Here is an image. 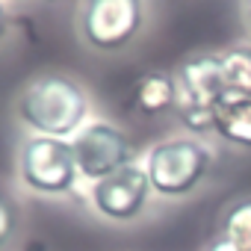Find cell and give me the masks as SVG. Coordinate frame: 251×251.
<instances>
[{"label":"cell","mask_w":251,"mask_h":251,"mask_svg":"<svg viewBox=\"0 0 251 251\" xmlns=\"http://www.w3.org/2000/svg\"><path fill=\"white\" fill-rule=\"evenodd\" d=\"M3 33H6V12L0 6V39H3Z\"/></svg>","instance_id":"obj_14"},{"label":"cell","mask_w":251,"mask_h":251,"mask_svg":"<svg viewBox=\"0 0 251 251\" xmlns=\"http://www.w3.org/2000/svg\"><path fill=\"white\" fill-rule=\"evenodd\" d=\"M21 118L42 136L62 139L86 118V95L68 77H42L24 92Z\"/></svg>","instance_id":"obj_2"},{"label":"cell","mask_w":251,"mask_h":251,"mask_svg":"<svg viewBox=\"0 0 251 251\" xmlns=\"http://www.w3.org/2000/svg\"><path fill=\"white\" fill-rule=\"evenodd\" d=\"M175 103H177V86H175L172 74L154 71V74H145L139 80V86H136V106H139V112L160 115V112H169Z\"/></svg>","instance_id":"obj_9"},{"label":"cell","mask_w":251,"mask_h":251,"mask_svg":"<svg viewBox=\"0 0 251 251\" xmlns=\"http://www.w3.org/2000/svg\"><path fill=\"white\" fill-rule=\"evenodd\" d=\"M142 24L139 0H89L83 9V36L100 50L127 45Z\"/></svg>","instance_id":"obj_6"},{"label":"cell","mask_w":251,"mask_h":251,"mask_svg":"<svg viewBox=\"0 0 251 251\" xmlns=\"http://www.w3.org/2000/svg\"><path fill=\"white\" fill-rule=\"evenodd\" d=\"M21 175H24L27 186L36 192H45V195L68 192L74 186V177L80 175L74 148L53 136H36L24 145Z\"/></svg>","instance_id":"obj_4"},{"label":"cell","mask_w":251,"mask_h":251,"mask_svg":"<svg viewBox=\"0 0 251 251\" xmlns=\"http://www.w3.org/2000/svg\"><path fill=\"white\" fill-rule=\"evenodd\" d=\"M216 133L233 145L251 148V98H227L219 106Z\"/></svg>","instance_id":"obj_8"},{"label":"cell","mask_w":251,"mask_h":251,"mask_svg":"<svg viewBox=\"0 0 251 251\" xmlns=\"http://www.w3.org/2000/svg\"><path fill=\"white\" fill-rule=\"evenodd\" d=\"M71 148H74L77 172L92 180H103L124 166H133V157H136L133 142L112 124H89V127H83L77 139L71 142Z\"/></svg>","instance_id":"obj_5"},{"label":"cell","mask_w":251,"mask_h":251,"mask_svg":"<svg viewBox=\"0 0 251 251\" xmlns=\"http://www.w3.org/2000/svg\"><path fill=\"white\" fill-rule=\"evenodd\" d=\"M225 89L230 98H251V48H239L222 56Z\"/></svg>","instance_id":"obj_10"},{"label":"cell","mask_w":251,"mask_h":251,"mask_svg":"<svg viewBox=\"0 0 251 251\" xmlns=\"http://www.w3.org/2000/svg\"><path fill=\"white\" fill-rule=\"evenodd\" d=\"M225 242H230L236 251H251V198L230 207L225 216Z\"/></svg>","instance_id":"obj_11"},{"label":"cell","mask_w":251,"mask_h":251,"mask_svg":"<svg viewBox=\"0 0 251 251\" xmlns=\"http://www.w3.org/2000/svg\"><path fill=\"white\" fill-rule=\"evenodd\" d=\"M12 227H15V219H12V210H9V204L0 198V245H3L6 239H9V233H12Z\"/></svg>","instance_id":"obj_12"},{"label":"cell","mask_w":251,"mask_h":251,"mask_svg":"<svg viewBox=\"0 0 251 251\" xmlns=\"http://www.w3.org/2000/svg\"><path fill=\"white\" fill-rule=\"evenodd\" d=\"M210 154L192 139H172L154 148L148 160V180L160 195H186L207 175Z\"/></svg>","instance_id":"obj_3"},{"label":"cell","mask_w":251,"mask_h":251,"mask_svg":"<svg viewBox=\"0 0 251 251\" xmlns=\"http://www.w3.org/2000/svg\"><path fill=\"white\" fill-rule=\"evenodd\" d=\"M210 251H236V248H233L230 242H225V239H222V242H216V245H213Z\"/></svg>","instance_id":"obj_13"},{"label":"cell","mask_w":251,"mask_h":251,"mask_svg":"<svg viewBox=\"0 0 251 251\" xmlns=\"http://www.w3.org/2000/svg\"><path fill=\"white\" fill-rule=\"evenodd\" d=\"M148 192H151L148 172H142L136 166H124V169L112 172L109 177L98 180L92 198H95V207L106 219L127 222V219H133L145 207Z\"/></svg>","instance_id":"obj_7"},{"label":"cell","mask_w":251,"mask_h":251,"mask_svg":"<svg viewBox=\"0 0 251 251\" xmlns=\"http://www.w3.org/2000/svg\"><path fill=\"white\" fill-rule=\"evenodd\" d=\"M248 15H251V0H248Z\"/></svg>","instance_id":"obj_15"},{"label":"cell","mask_w":251,"mask_h":251,"mask_svg":"<svg viewBox=\"0 0 251 251\" xmlns=\"http://www.w3.org/2000/svg\"><path fill=\"white\" fill-rule=\"evenodd\" d=\"M177 115L192 133L216 130L219 106L230 98L225 89L222 56H195L177 68Z\"/></svg>","instance_id":"obj_1"}]
</instances>
